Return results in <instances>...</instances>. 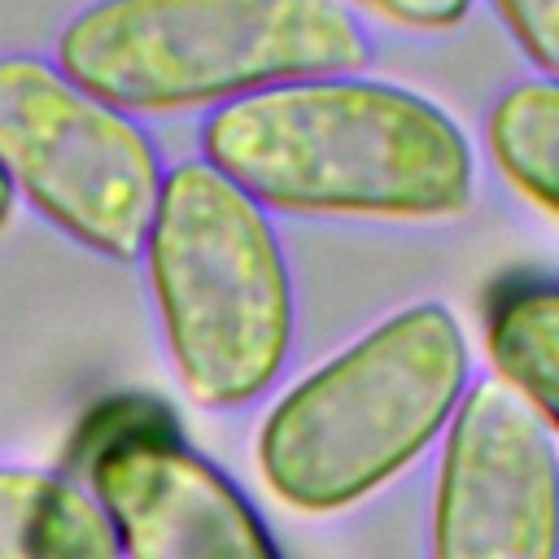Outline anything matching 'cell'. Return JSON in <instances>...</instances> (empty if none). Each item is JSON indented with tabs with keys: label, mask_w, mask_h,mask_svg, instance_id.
<instances>
[{
	"label": "cell",
	"mask_w": 559,
	"mask_h": 559,
	"mask_svg": "<svg viewBox=\"0 0 559 559\" xmlns=\"http://www.w3.org/2000/svg\"><path fill=\"white\" fill-rule=\"evenodd\" d=\"M140 258L179 389L210 411L266 393L297 323L271 210L205 157L175 162Z\"/></svg>",
	"instance_id": "obj_4"
},
{
	"label": "cell",
	"mask_w": 559,
	"mask_h": 559,
	"mask_svg": "<svg viewBox=\"0 0 559 559\" xmlns=\"http://www.w3.org/2000/svg\"><path fill=\"white\" fill-rule=\"evenodd\" d=\"M0 559H122V550L87 485L0 467Z\"/></svg>",
	"instance_id": "obj_8"
},
{
	"label": "cell",
	"mask_w": 559,
	"mask_h": 559,
	"mask_svg": "<svg viewBox=\"0 0 559 559\" xmlns=\"http://www.w3.org/2000/svg\"><path fill=\"white\" fill-rule=\"evenodd\" d=\"M0 170L83 249L135 262L162 192V157L144 127L92 96L57 61L0 57Z\"/></svg>",
	"instance_id": "obj_5"
},
{
	"label": "cell",
	"mask_w": 559,
	"mask_h": 559,
	"mask_svg": "<svg viewBox=\"0 0 559 559\" xmlns=\"http://www.w3.org/2000/svg\"><path fill=\"white\" fill-rule=\"evenodd\" d=\"M13 205H17V197H13V188H9V179H4V170H0V231L9 227V218H13Z\"/></svg>",
	"instance_id": "obj_13"
},
{
	"label": "cell",
	"mask_w": 559,
	"mask_h": 559,
	"mask_svg": "<svg viewBox=\"0 0 559 559\" xmlns=\"http://www.w3.org/2000/svg\"><path fill=\"white\" fill-rule=\"evenodd\" d=\"M485 354L550 432H559V280H507L485 306Z\"/></svg>",
	"instance_id": "obj_9"
},
{
	"label": "cell",
	"mask_w": 559,
	"mask_h": 559,
	"mask_svg": "<svg viewBox=\"0 0 559 559\" xmlns=\"http://www.w3.org/2000/svg\"><path fill=\"white\" fill-rule=\"evenodd\" d=\"M201 157L280 214L441 223L476 197L463 127L437 100L367 74L227 100L201 122Z\"/></svg>",
	"instance_id": "obj_1"
},
{
	"label": "cell",
	"mask_w": 559,
	"mask_h": 559,
	"mask_svg": "<svg viewBox=\"0 0 559 559\" xmlns=\"http://www.w3.org/2000/svg\"><path fill=\"white\" fill-rule=\"evenodd\" d=\"M432 559H559V445L498 376L467 384L432 480Z\"/></svg>",
	"instance_id": "obj_6"
},
{
	"label": "cell",
	"mask_w": 559,
	"mask_h": 559,
	"mask_svg": "<svg viewBox=\"0 0 559 559\" xmlns=\"http://www.w3.org/2000/svg\"><path fill=\"white\" fill-rule=\"evenodd\" d=\"M367 61L371 39L341 0H92L57 35V66L131 118L218 109Z\"/></svg>",
	"instance_id": "obj_3"
},
{
	"label": "cell",
	"mask_w": 559,
	"mask_h": 559,
	"mask_svg": "<svg viewBox=\"0 0 559 559\" xmlns=\"http://www.w3.org/2000/svg\"><path fill=\"white\" fill-rule=\"evenodd\" d=\"M467 384L459 314L432 297L411 301L271 402L253 437L258 476L293 511H345L450 428Z\"/></svg>",
	"instance_id": "obj_2"
},
{
	"label": "cell",
	"mask_w": 559,
	"mask_h": 559,
	"mask_svg": "<svg viewBox=\"0 0 559 559\" xmlns=\"http://www.w3.org/2000/svg\"><path fill=\"white\" fill-rule=\"evenodd\" d=\"M87 489L122 559H284L253 502L162 419L92 441Z\"/></svg>",
	"instance_id": "obj_7"
},
{
	"label": "cell",
	"mask_w": 559,
	"mask_h": 559,
	"mask_svg": "<svg viewBox=\"0 0 559 559\" xmlns=\"http://www.w3.org/2000/svg\"><path fill=\"white\" fill-rule=\"evenodd\" d=\"M358 4L406 31H454L472 13V0H358Z\"/></svg>",
	"instance_id": "obj_12"
},
{
	"label": "cell",
	"mask_w": 559,
	"mask_h": 559,
	"mask_svg": "<svg viewBox=\"0 0 559 559\" xmlns=\"http://www.w3.org/2000/svg\"><path fill=\"white\" fill-rule=\"evenodd\" d=\"M485 148L524 201L559 218V79L533 74L502 87L485 114Z\"/></svg>",
	"instance_id": "obj_10"
},
{
	"label": "cell",
	"mask_w": 559,
	"mask_h": 559,
	"mask_svg": "<svg viewBox=\"0 0 559 559\" xmlns=\"http://www.w3.org/2000/svg\"><path fill=\"white\" fill-rule=\"evenodd\" d=\"M515 48L550 79H559V0H489Z\"/></svg>",
	"instance_id": "obj_11"
}]
</instances>
